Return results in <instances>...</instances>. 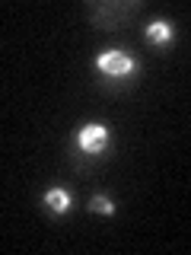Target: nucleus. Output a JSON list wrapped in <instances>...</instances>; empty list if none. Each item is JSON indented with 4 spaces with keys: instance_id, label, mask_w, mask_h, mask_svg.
<instances>
[{
    "instance_id": "1",
    "label": "nucleus",
    "mask_w": 191,
    "mask_h": 255,
    "mask_svg": "<svg viewBox=\"0 0 191 255\" xmlns=\"http://www.w3.org/2000/svg\"><path fill=\"white\" fill-rule=\"evenodd\" d=\"M96 67L108 77H131L134 70H137V61H134L131 54L118 51V48H108V51H102L99 58H96Z\"/></svg>"
},
{
    "instance_id": "2",
    "label": "nucleus",
    "mask_w": 191,
    "mask_h": 255,
    "mask_svg": "<svg viewBox=\"0 0 191 255\" xmlns=\"http://www.w3.org/2000/svg\"><path fill=\"white\" fill-rule=\"evenodd\" d=\"M77 143H80V150H83V153L99 156L102 150H105V143H108V128L99 125V122L83 125V128H80V134H77Z\"/></svg>"
},
{
    "instance_id": "3",
    "label": "nucleus",
    "mask_w": 191,
    "mask_h": 255,
    "mask_svg": "<svg viewBox=\"0 0 191 255\" xmlns=\"http://www.w3.org/2000/svg\"><path fill=\"white\" fill-rule=\"evenodd\" d=\"M147 38L153 45H169L172 42V22L169 19H153L147 26Z\"/></svg>"
},
{
    "instance_id": "4",
    "label": "nucleus",
    "mask_w": 191,
    "mask_h": 255,
    "mask_svg": "<svg viewBox=\"0 0 191 255\" xmlns=\"http://www.w3.org/2000/svg\"><path fill=\"white\" fill-rule=\"evenodd\" d=\"M45 204H48V211H51V214H67V211H70V191L51 188V191L45 195Z\"/></svg>"
},
{
    "instance_id": "5",
    "label": "nucleus",
    "mask_w": 191,
    "mask_h": 255,
    "mask_svg": "<svg viewBox=\"0 0 191 255\" xmlns=\"http://www.w3.org/2000/svg\"><path fill=\"white\" fill-rule=\"evenodd\" d=\"M90 207H93V211H99V214H115V201L105 198V195H96L93 201H90Z\"/></svg>"
}]
</instances>
